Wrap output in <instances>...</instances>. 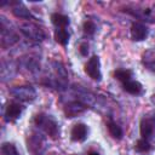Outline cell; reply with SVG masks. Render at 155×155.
<instances>
[{"label": "cell", "instance_id": "obj_3", "mask_svg": "<svg viewBox=\"0 0 155 155\" xmlns=\"http://www.w3.org/2000/svg\"><path fill=\"white\" fill-rule=\"evenodd\" d=\"M12 96L23 102H30L35 98V91L31 86H18L11 91Z\"/></svg>", "mask_w": 155, "mask_h": 155}, {"label": "cell", "instance_id": "obj_17", "mask_svg": "<svg viewBox=\"0 0 155 155\" xmlns=\"http://www.w3.org/2000/svg\"><path fill=\"white\" fill-rule=\"evenodd\" d=\"M150 148H151V145H150L149 140L148 139H144V138L138 139L136 142V144H134V149L137 151H139V153H147V151L150 150Z\"/></svg>", "mask_w": 155, "mask_h": 155}, {"label": "cell", "instance_id": "obj_20", "mask_svg": "<svg viewBox=\"0 0 155 155\" xmlns=\"http://www.w3.org/2000/svg\"><path fill=\"white\" fill-rule=\"evenodd\" d=\"M79 51H80V53L82 56H87V53H88V45H87V42H81L80 46H79Z\"/></svg>", "mask_w": 155, "mask_h": 155}, {"label": "cell", "instance_id": "obj_2", "mask_svg": "<svg viewBox=\"0 0 155 155\" xmlns=\"http://www.w3.org/2000/svg\"><path fill=\"white\" fill-rule=\"evenodd\" d=\"M85 71L91 79L97 81L101 80L102 74H101V63H99L98 56H92L87 61V63L85 64Z\"/></svg>", "mask_w": 155, "mask_h": 155}, {"label": "cell", "instance_id": "obj_19", "mask_svg": "<svg viewBox=\"0 0 155 155\" xmlns=\"http://www.w3.org/2000/svg\"><path fill=\"white\" fill-rule=\"evenodd\" d=\"M84 31L88 35H92L96 31V24L92 21H86L84 23Z\"/></svg>", "mask_w": 155, "mask_h": 155}, {"label": "cell", "instance_id": "obj_13", "mask_svg": "<svg viewBox=\"0 0 155 155\" xmlns=\"http://www.w3.org/2000/svg\"><path fill=\"white\" fill-rule=\"evenodd\" d=\"M54 40H56L58 44L65 46V45L68 44V41H69V33H68L65 29H59V28H57V29L54 30Z\"/></svg>", "mask_w": 155, "mask_h": 155}, {"label": "cell", "instance_id": "obj_1", "mask_svg": "<svg viewBox=\"0 0 155 155\" xmlns=\"http://www.w3.org/2000/svg\"><path fill=\"white\" fill-rule=\"evenodd\" d=\"M35 124L38 126H40L41 128L45 130V132L47 134H50L51 137H57L58 133H59V130H58V125L57 122L51 117V116H47L45 114H38L34 119Z\"/></svg>", "mask_w": 155, "mask_h": 155}, {"label": "cell", "instance_id": "obj_10", "mask_svg": "<svg viewBox=\"0 0 155 155\" xmlns=\"http://www.w3.org/2000/svg\"><path fill=\"white\" fill-rule=\"evenodd\" d=\"M51 22L59 29H65V27L69 25V18L65 15L62 13H53L51 15Z\"/></svg>", "mask_w": 155, "mask_h": 155}, {"label": "cell", "instance_id": "obj_8", "mask_svg": "<svg viewBox=\"0 0 155 155\" xmlns=\"http://www.w3.org/2000/svg\"><path fill=\"white\" fill-rule=\"evenodd\" d=\"M70 137L75 142H84L87 137V126L84 124H76L71 128Z\"/></svg>", "mask_w": 155, "mask_h": 155}, {"label": "cell", "instance_id": "obj_7", "mask_svg": "<svg viewBox=\"0 0 155 155\" xmlns=\"http://www.w3.org/2000/svg\"><path fill=\"white\" fill-rule=\"evenodd\" d=\"M131 36L134 41H142L148 36V28L138 22H134L131 25Z\"/></svg>", "mask_w": 155, "mask_h": 155}, {"label": "cell", "instance_id": "obj_22", "mask_svg": "<svg viewBox=\"0 0 155 155\" xmlns=\"http://www.w3.org/2000/svg\"><path fill=\"white\" fill-rule=\"evenodd\" d=\"M151 101H153V103H154V104H155V94H154V96H153V97H151Z\"/></svg>", "mask_w": 155, "mask_h": 155}, {"label": "cell", "instance_id": "obj_16", "mask_svg": "<svg viewBox=\"0 0 155 155\" xmlns=\"http://www.w3.org/2000/svg\"><path fill=\"white\" fill-rule=\"evenodd\" d=\"M12 12L16 17H19V18H30L31 15L29 12V10H27L24 6H22L21 4H17V6H15L12 8Z\"/></svg>", "mask_w": 155, "mask_h": 155}, {"label": "cell", "instance_id": "obj_15", "mask_svg": "<svg viewBox=\"0 0 155 155\" xmlns=\"http://www.w3.org/2000/svg\"><path fill=\"white\" fill-rule=\"evenodd\" d=\"M143 64L151 71L155 73V54L153 52H147L143 54V59H142Z\"/></svg>", "mask_w": 155, "mask_h": 155}, {"label": "cell", "instance_id": "obj_9", "mask_svg": "<svg viewBox=\"0 0 155 155\" xmlns=\"http://www.w3.org/2000/svg\"><path fill=\"white\" fill-rule=\"evenodd\" d=\"M85 109H86V107H85L84 104H81V103H79V102H73V103H69V104L65 107L64 113H65L67 117H74V116H76L78 114L85 111Z\"/></svg>", "mask_w": 155, "mask_h": 155}, {"label": "cell", "instance_id": "obj_4", "mask_svg": "<svg viewBox=\"0 0 155 155\" xmlns=\"http://www.w3.org/2000/svg\"><path fill=\"white\" fill-rule=\"evenodd\" d=\"M21 30L22 33L29 38V39H33V40H42L45 38V34L44 31L35 24H31V23H25V24H22L21 25Z\"/></svg>", "mask_w": 155, "mask_h": 155}, {"label": "cell", "instance_id": "obj_11", "mask_svg": "<svg viewBox=\"0 0 155 155\" xmlns=\"http://www.w3.org/2000/svg\"><path fill=\"white\" fill-rule=\"evenodd\" d=\"M122 87L124 90L130 93V94H139L142 92V85L138 82V81H133V80H130L125 84H122Z\"/></svg>", "mask_w": 155, "mask_h": 155}, {"label": "cell", "instance_id": "obj_12", "mask_svg": "<svg viewBox=\"0 0 155 155\" xmlns=\"http://www.w3.org/2000/svg\"><path fill=\"white\" fill-rule=\"evenodd\" d=\"M107 127H108L109 133H110L115 139H121V138H122V136H124L122 128H121L116 122H114L113 120H109V121L107 122Z\"/></svg>", "mask_w": 155, "mask_h": 155}, {"label": "cell", "instance_id": "obj_21", "mask_svg": "<svg viewBox=\"0 0 155 155\" xmlns=\"http://www.w3.org/2000/svg\"><path fill=\"white\" fill-rule=\"evenodd\" d=\"M87 155H99V154H98L97 151H90V153H88Z\"/></svg>", "mask_w": 155, "mask_h": 155}, {"label": "cell", "instance_id": "obj_18", "mask_svg": "<svg viewBox=\"0 0 155 155\" xmlns=\"http://www.w3.org/2000/svg\"><path fill=\"white\" fill-rule=\"evenodd\" d=\"M0 153L1 155H19V153L17 151L16 147L12 143H4L1 145Z\"/></svg>", "mask_w": 155, "mask_h": 155}, {"label": "cell", "instance_id": "obj_5", "mask_svg": "<svg viewBox=\"0 0 155 155\" xmlns=\"http://www.w3.org/2000/svg\"><path fill=\"white\" fill-rule=\"evenodd\" d=\"M139 131H140V136L144 139H149L154 131H155V119L150 117V116H145L140 120V125H139Z\"/></svg>", "mask_w": 155, "mask_h": 155}, {"label": "cell", "instance_id": "obj_6", "mask_svg": "<svg viewBox=\"0 0 155 155\" xmlns=\"http://www.w3.org/2000/svg\"><path fill=\"white\" fill-rule=\"evenodd\" d=\"M23 111V107L19 104V103H16V102H11L6 105V109H5V120L6 121H15L16 119H18L21 116Z\"/></svg>", "mask_w": 155, "mask_h": 155}, {"label": "cell", "instance_id": "obj_14", "mask_svg": "<svg viewBox=\"0 0 155 155\" xmlns=\"http://www.w3.org/2000/svg\"><path fill=\"white\" fill-rule=\"evenodd\" d=\"M114 78L117 79L119 81H121L122 84L127 82L131 80L132 78V71L128 70V69H116L114 71Z\"/></svg>", "mask_w": 155, "mask_h": 155}]
</instances>
